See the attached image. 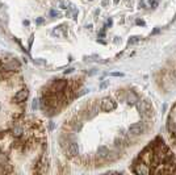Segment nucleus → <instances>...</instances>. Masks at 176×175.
<instances>
[{
	"instance_id": "obj_1",
	"label": "nucleus",
	"mask_w": 176,
	"mask_h": 175,
	"mask_svg": "<svg viewBox=\"0 0 176 175\" xmlns=\"http://www.w3.org/2000/svg\"><path fill=\"white\" fill-rule=\"evenodd\" d=\"M63 150H65L66 156L68 158H75L79 154V146L74 141H68V142L63 146Z\"/></svg>"
},
{
	"instance_id": "obj_2",
	"label": "nucleus",
	"mask_w": 176,
	"mask_h": 175,
	"mask_svg": "<svg viewBox=\"0 0 176 175\" xmlns=\"http://www.w3.org/2000/svg\"><path fill=\"white\" fill-rule=\"evenodd\" d=\"M117 108V103L111 98H102L100 101V109L104 112H112Z\"/></svg>"
},
{
	"instance_id": "obj_3",
	"label": "nucleus",
	"mask_w": 176,
	"mask_h": 175,
	"mask_svg": "<svg viewBox=\"0 0 176 175\" xmlns=\"http://www.w3.org/2000/svg\"><path fill=\"white\" fill-rule=\"evenodd\" d=\"M28 96H29V91H28V88H21V90L16 92V95L13 96V101H15L16 104L25 103V100L28 99Z\"/></svg>"
},
{
	"instance_id": "obj_4",
	"label": "nucleus",
	"mask_w": 176,
	"mask_h": 175,
	"mask_svg": "<svg viewBox=\"0 0 176 175\" xmlns=\"http://www.w3.org/2000/svg\"><path fill=\"white\" fill-rule=\"evenodd\" d=\"M145 130H146L145 125L141 124V123L133 124V125H130V127H129V129H128V132L131 134V136H141V134L145 133Z\"/></svg>"
},
{
	"instance_id": "obj_5",
	"label": "nucleus",
	"mask_w": 176,
	"mask_h": 175,
	"mask_svg": "<svg viewBox=\"0 0 176 175\" xmlns=\"http://www.w3.org/2000/svg\"><path fill=\"white\" fill-rule=\"evenodd\" d=\"M141 162H137L134 165V169H133V171H134L135 174H150L151 173V169L150 167H147L149 165L143 163V161L139 159Z\"/></svg>"
},
{
	"instance_id": "obj_6",
	"label": "nucleus",
	"mask_w": 176,
	"mask_h": 175,
	"mask_svg": "<svg viewBox=\"0 0 176 175\" xmlns=\"http://www.w3.org/2000/svg\"><path fill=\"white\" fill-rule=\"evenodd\" d=\"M4 70H9V71H17L20 69V62L17 59H9V61H5L3 63V67Z\"/></svg>"
},
{
	"instance_id": "obj_7",
	"label": "nucleus",
	"mask_w": 176,
	"mask_h": 175,
	"mask_svg": "<svg viewBox=\"0 0 176 175\" xmlns=\"http://www.w3.org/2000/svg\"><path fill=\"white\" fill-rule=\"evenodd\" d=\"M135 105H137L138 111L141 112L142 115H145V116H149V115H150L151 109H150V105H149L147 101H139L138 100V103L135 104Z\"/></svg>"
},
{
	"instance_id": "obj_8",
	"label": "nucleus",
	"mask_w": 176,
	"mask_h": 175,
	"mask_svg": "<svg viewBox=\"0 0 176 175\" xmlns=\"http://www.w3.org/2000/svg\"><path fill=\"white\" fill-rule=\"evenodd\" d=\"M9 132H11V134H12V136L15 137V138L22 137V134L25 133V132H24V127H22V125H19V124L15 125V127H12Z\"/></svg>"
},
{
	"instance_id": "obj_9",
	"label": "nucleus",
	"mask_w": 176,
	"mask_h": 175,
	"mask_svg": "<svg viewBox=\"0 0 176 175\" xmlns=\"http://www.w3.org/2000/svg\"><path fill=\"white\" fill-rule=\"evenodd\" d=\"M68 127L71 128L72 130H80L82 129V127H83V124H82V121L79 120L78 117H74V118H71V120L68 121Z\"/></svg>"
},
{
	"instance_id": "obj_10",
	"label": "nucleus",
	"mask_w": 176,
	"mask_h": 175,
	"mask_svg": "<svg viewBox=\"0 0 176 175\" xmlns=\"http://www.w3.org/2000/svg\"><path fill=\"white\" fill-rule=\"evenodd\" d=\"M126 103L128 104H131V105H135L138 103V96L134 94L133 91H129V92H126Z\"/></svg>"
},
{
	"instance_id": "obj_11",
	"label": "nucleus",
	"mask_w": 176,
	"mask_h": 175,
	"mask_svg": "<svg viewBox=\"0 0 176 175\" xmlns=\"http://www.w3.org/2000/svg\"><path fill=\"white\" fill-rule=\"evenodd\" d=\"M109 154H111V151H109L107 146H99V149H97L99 158H109Z\"/></svg>"
},
{
	"instance_id": "obj_12",
	"label": "nucleus",
	"mask_w": 176,
	"mask_h": 175,
	"mask_svg": "<svg viewBox=\"0 0 176 175\" xmlns=\"http://www.w3.org/2000/svg\"><path fill=\"white\" fill-rule=\"evenodd\" d=\"M8 162H9V158H8V156L7 154H4V153H0V166H7L8 165Z\"/></svg>"
},
{
	"instance_id": "obj_13",
	"label": "nucleus",
	"mask_w": 176,
	"mask_h": 175,
	"mask_svg": "<svg viewBox=\"0 0 176 175\" xmlns=\"http://www.w3.org/2000/svg\"><path fill=\"white\" fill-rule=\"evenodd\" d=\"M114 146L122 147V137H116L114 138Z\"/></svg>"
},
{
	"instance_id": "obj_14",
	"label": "nucleus",
	"mask_w": 176,
	"mask_h": 175,
	"mask_svg": "<svg viewBox=\"0 0 176 175\" xmlns=\"http://www.w3.org/2000/svg\"><path fill=\"white\" fill-rule=\"evenodd\" d=\"M158 4H159L158 0H149V5H150L151 8H157Z\"/></svg>"
},
{
	"instance_id": "obj_15",
	"label": "nucleus",
	"mask_w": 176,
	"mask_h": 175,
	"mask_svg": "<svg viewBox=\"0 0 176 175\" xmlns=\"http://www.w3.org/2000/svg\"><path fill=\"white\" fill-rule=\"evenodd\" d=\"M34 63L38 65V66H45L46 61H44V59H41V58H37V59H34Z\"/></svg>"
},
{
	"instance_id": "obj_16",
	"label": "nucleus",
	"mask_w": 176,
	"mask_h": 175,
	"mask_svg": "<svg viewBox=\"0 0 176 175\" xmlns=\"http://www.w3.org/2000/svg\"><path fill=\"white\" fill-rule=\"evenodd\" d=\"M139 41V37H137V36H134V37H131L130 39H129V44H135V42Z\"/></svg>"
},
{
	"instance_id": "obj_17",
	"label": "nucleus",
	"mask_w": 176,
	"mask_h": 175,
	"mask_svg": "<svg viewBox=\"0 0 176 175\" xmlns=\"http://www.w3.org/2000/svg\"><path fill=\"white\" fill-rule=\"evenodd\" d=\"M108 84H109V80H105V82H102V83L100 84V90H104V88L107 87Z\"/></svg>"
},
{
	"instance_id": "obj_18",
	"label": "nucleus",
	"mask_w": 176,
	"mask_h": 175,
	"mask_svg": "<svg viewBox=\"0 0 176 175\" xmlns=\"http://www.w3.org/2000/svg\"><path fill=\"white\" fill-rule=\"evenodd\" d=\"M32 108H33V109H37V108H38V100H34V101H33V105H32Z\"/></svg>"
},
{
	"instance_id": "obj_19",
	"label": "nucleus",
	"mask_w": 176,
	"mask_h": 175,
	"mask_svg": "<svg viewBox=\"0 0 176 175\" xmlns=\"http://www.w3.org/2000/svg\"><path fill=\"white\" fill-rule=\"evenodd\" d=\"M109 5V0H102L101 1V7H108Z\"/></svg>"
},
{
	"instance_id": "obj_20",
	"label": "nucleus",
	"mask_w": 176,
	"mask_h": 175,
	"mask_svg": "<svg viewBox=\"0 0 176 175\" xmlns=\"http://www.w3.org/2000/svg\"><path fill=\"white\" fill-rule=\"evenodd\" d=\"M112 77H122V75H124V74H122V72H112Z\"/></svg>"
},
{
	"instance_id": "obj_21",
	"label": "nucleus",
	"mask_w": 176,
	"mask_h": 175,
	"mask_svg": "<svg viewBox=\"0 0 176 175\" xmlns=\"http://www.w3.org/2000/svg\"><path fill=\"white\" fill-rule=\"evenodd\" d=\"M104 34H105V28L102 29V31H101L100 33H99V37H104Z\"/></svg>"
},
{
	"instance_id": "obj_22",
	"label": "nucleus",
	"mask_w": 176,
	"mask_h": 175,
	"mask_svg": "<svg viewBox=\"0 0 176 175\" xmlns=\"http://www.w3.org/2000/svg\"><path fill=\"white\" fill-rule=\"evenodd\" d=\"M137 24H138V25H145V21H143V20H139V19H138V20H137Z\"/></svg>"
},
{
	"instance_id": "obj_23",
	"label": "nucleus",
	"mask_w": 176,
	"mask_h": 175,
	"mask_svg": "<svg viewBox=\"0 0 176 175\" xmlns=\"http://www.w3.org/2000/svg\"><path fill=\"white\" fill-rule=\"evenodd\" d=\"M50 15H51V16H59V13H58V12H55V11H51V12H50Z\"/></svg>"
},
{
	"instance_id": "obj_24",
	"label": "nucleus",
	"mask_w": 176,
	"mask_h": 175,
	"mask_svg": "<svg viewBox=\"0 0 176 175\" xmlns=\"http://www.w3.org/2000/svg\"><path fill=\"white\" fill-rule=\"evenodd\" d=\"M139 7H141V8H146V7H145V3L142 1V0H141V1H139Z\"/></svg>"
},
{
	"instance_id": "obj_25",
	"label": "nucleus",
	"mask_w": 176,
	"mask_h": 175,
	"mask_svg": "<svg viewBox=\"0 0 176 175\" xmlns=\"http://www.w3.org/2000/svg\"><path fill=\"white\" fill-rule=\"evenodd\" d=\"M4 136H5V133H4V132H3V130H0V140H1V138L4 137Z\"/></svg>"
},
{
	"instance_id": "obj_26",
	"label": "nucleus",
	"mask_w": 176,
	"mask_h": 175,
	"mask_svg": "<svg viewBox=\"0 0 176 175\" xmlns=\"http://www.w3.org/2000/svg\"><path fill=\"white\" fill-rule=\"evenodd\" d=\"M112 24H113V21H112V19H109V20H108V25L112 26Z\"/></svg>"
},
{
	"instance_id": "obj_27",
	"label": "nucleus",
	"mask_w": 176,
	"mask_h": 175,
	"mask_svg": "<svg viewBox=\"0 0 176 175\" xmlns=\"http://www.w3.org/2000/svg\"><path fill=\"white\" fill-rule=\"evenodd\" d=\"M72 70H74V69H68V70H66V71H65V74H70V72H71Z\"/></svg>"
},
{
	"instance_id": "obj_28",
	"label": "nucleus",
	"mask_w": 176,
	"mask_h": 175,
	"mask_svg": "<svg viewBox=\"0 0 176 175\" xmlns=\"http://www.w3.org/2000/svg\"><path fill=\"white\" fill-rule=\"evenodd\" d=\"M32 44H33V36L30 37V39H29V46H32Z\"/></svg>"
},
{
	"instance_id": "obj_29",
	"label": "nucleus",
	"mask_w": 176,
	"mask_h": 175,
	"mask_svg": "<svg viewBox=\"0 0 176 175\" xmlns=\"http://www.w3.org/2000/svg\"><path fill=\"white\" fill-rule=\"evenodd\" d=\"M42 21H44L42 19H38V20H37V24H42Z\"/></svg>"
},
{
	"instance_id": "obj_30",
	"label": "nucleus",
	"mask_w": 176,
	"mask_h": 175,
	"mask_svg": "<svg viewBox=\"0 0 176 175\" xmlns=\"http://www.w3.org/2000/svg\"><path fill=\"white\" fill-rule=\"evenodd\" d=\"M113 1H114V4H118V3H120V0H113Z\"/></svg>"
},
{
	"instance_id": "obj_31",
	"label": "nucleus",
	"mask_w": 176,
	"mask_h": 175,
	"mask_svg": "<svg viewBox=\"0 0 176 175\" xmlns=\"http://www.w3.org/2000/svg\"><path fill=\"white\" fill-rule=\"evenodd\" d=\"M0 153H1V149H0Z\"/></svg>"
}]
</instances>
